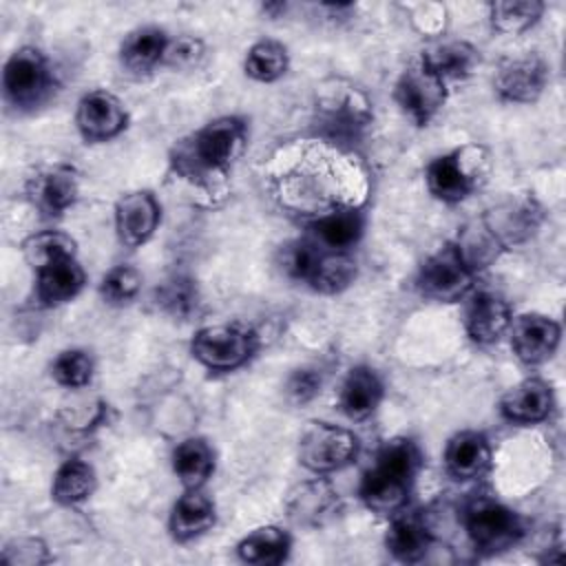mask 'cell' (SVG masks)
Returning <instances> with one entry per match:
<instances>
[{"label": "cell", "instance_id": "32", "mask_svg": "<svg viewBox=\"0 0 566 566\" xmlns=\"http://www.w3.org/2000/svg\"><path fill=\"white\" fill-rule=\"evenodd\" d=\"M155 303L161 312L175 318H188L197 312L199 287L190 276L175 274L155 290Z\"/></svg>", "mask_w": 566, "mask_h": 566}, {"label": "cell", "instance_id": "27", "mask_svg": "<svg viewBox=\"0 0 566 566\" xmlns=\"http://www.w3.org/2000/svg\"><path fill=\"white\" fill-rule=\"evenodd\" d=\"M172 471L184 489H201L214 471V451L206 438L181 440L172 451Z\"/></svg>", "mask_w": 566, "mask_h": 566}, {"label": "cell", "instance_id": "20", "mask_svg": "<svg viewBox=\"0 0 566 566\" xmlns=\"http://www.w3.org/2000/svg\"><path fill=\"white\" fill-rule=\"evenodd\" d=\"M382 396H385V385L376 374V369L367 365H358V367H352L349 374L345 376L338 391V405L349 420H365L378 409Z\"/></svg>", "mask_w": 566, "mask_h": 566}, {"label": "cell", "instance_id": "5", "mask_svg": "<svg viewBox=\"0 0 566 566\" xmlns=\"http://www.w3.org/2000/svg\"><path fill=\"white\" fill-rule=\"evenodd\" d=\"M462 522L471 544L484 555L502 553L524 535L520 515L491 495L473 497L464 509Z\"/></svg>", "mask_w": 566, "mask_h": 566}, {"label": "cell", "instance_id": "17", "mask_svg": "<svg viewBox=\"0 0 566 566\" xmlns=\"http://www.w3.org/2000/svg\"><path fill=\"white\" fill-rule=\"evenodd\" d=\"M444 469L455 480H475L491 467V444L482 431H458L444 447Z\"/></svg>", "mask_w": 566, "mask_h": 566}, {"label": "cell", "instance_id": "24", "mask_svg": "<svg viewBox=\"0 0 566 566\" xmlns=\"http://www.w3.org/2000/svg\"><path fill=\"white\" fill-rule=\"evenodd\" d=\"M369 124V113L352 97L329 102L321 108L316 128L334 144H354L363 137Z\"/></svg>", "mask_w": 566, "mask_h": 566}, {"label": "cell", "instance_id": "30", "mask_svg": "<svg viewBox=\"0 0 566 566\" xmlns=\"http://www.w3.org/2000/svg\"><path fill=\"white\" fill-rule=\"evenodd\" d=\"M22 254L24 261L38 272L40 268L66 259V256H75L77 243L71 234L60 232V230H42V232H33L22 241Z\"/></svg>", "mask_w": 566, "mask_h": 566}, {"label": "cell", "instance_id": "37", "mask_svg": "<svg viewBox=\"0 0 566 566\" xmlns=\"http://www.w3.org/2000/svg\"><path fill=\"white\" fill-rule=\"evenodd\" d=\"M0 559L2 564H9V566H35V564L51 562V555L46 553V544L42 539L15 537L4 544Z\"/></svg>", "mask_w": 566, "mask_h": 566}, {"label": "cell", "instance_id": "33", "mask_svg": "<svg viewBox=\"0 0 566 566\" xmlns=\"http://www.w3.org/2000/svg\"><path fill=\"white\" fill-rule=\"evenodd\" d=\"M336 495L325 482H312L298 486V493L290 497V515L301 524H318L336 502Z\"/></svg>", "mask_w": 566, "mask_h": 566}, {"label": "cell", "instance_id": "1", "mask_svg": "<svg viewBox=\"0 0 566 566\" xmlns=\"http://www.w3.org/2000/svg\"><path fill=\"white\" fill-rule=\"evenodd\" d=\"M420 467L422 453L411 438L387 440L363 473L358 486L363 504L378 515L400 513L413 491Z\"/></svg>", "mask_w": 566, "mask_h": 566}, {"label": "cell", "instance_id": "4", "mask_svg": "<svg viewBox=\"0 0 566 566\" xmlns=\"http://www.w3.org/2000/svg\"><path fill=\"white\" fill-rule=\"evenodd\" d=\"M55 73L49 57L35 46L15 49L2 69V95L9 106L31 113L46 104L55 91Z\"/></svg>", "mask_w": 566, "mask_h": 566}, {"label": "cell", "instance_id": "25", "mask_svg": "<svg viewBox=\"0 0 566 566\" xmlns=\"http://www.w3.org/2000/svg\"><path fill=\"white\" fill-rule=\"evenodd\" d=\"M365 232V217L358 210H334L312 223V239L332 250L349 252Z\"/></svg>", "mask_w": 566, "mask_h": 566}, {"label": "cell", "instance_id": "2", "mask_svg": "<svg viewBox=\"0 0 566 566\" xmlns=\"http://www.w3.org/2000/svg\"><path fill=\"white\" fill-rule=\"evenodd\" d=\"M245 142V119L237 115H223L208 122L179 146H175L170 161L177 172H181L190 181L203 184L212 177L226 175L232 161L241 155Z\"/></svg>", "mask_w": 566, "mask_h": 566}, {"label": "cell", "instance_id": "15", "mask_svg": "<svg viewBox=\"0 0 566 566\" xmlns=\"http://www.w3.org/2000/svg\"><path fill=\"white\" fill-rule=\"evenodd\" d=\"M427 190L444 203L464 201L478 186L475 172L464 159V150H453L429 161L424 170Z\"/></svg>", "mask_w": 566, "mask_h": 566}, {"label": "cell", "instance_id": "22", "mask_svg": "<svg viewBox=\"0 0 566 566\" xmlns=\"http://www.w3.org/2000/svg\"><path fill=\"white\" fill-rule=\"evenodd\" d=\"M214 520V502L201 489H186L170 511L168 531L177 542H190L210 531Z\"/></svg>", "mask_w": 566, "mask_h": 566}, {"label": "cell", "instance_id": "13", "mask_svg": "<svg viewBox=\"0 0 566 566\" xmlns=\"http://www.w3.org/2000/svg\"><path fill=\"white\" fill-rule=\"evenodd\" d=\"M548 82V66L537 55L506 60L495 75V91L502 99L515 104L535 102Z\"/></svg>", "mask_w": 566, "mask_h": 566}, {"label": "cell", "instance_id": "10", "mask_svg": "<svg viewBox=\"0 0 566 566\" xmlns=\"http://www.w3.org/2000/svg\"><path fill=\"white\" fill-rule=\"evenodd\" d=\"M511 349L524 365H542L559 347L562 327L555 318L537 312L517 314L509 325Z\"/></svg>", "mask_w": 566, "mask_h": 566}, {"label": "cell", "instance_id": "29", "mask_svg": "<svg viewBox=\"0 0 566 566\" xmlns=\"http://www.w3.org/2000/svg\"><path fill=\"white\" fill-rule=\"evenodd\" d=\"M95 486H97L95 469L80 458H71L57 467L51 484V495L62 506H75L88 500Z\"/></svg>", "mask_w": 566, "mask_h": 566}, {"label": "cell", "instance_id": "6", "mask_svg": "<svg viewBox=\"0 0 566 566\" xmlns=\"http://www.w3.org/2000/svg\"><path fill=\"white\" fill-rule=\"evenodd\" d=\"M475 270L464 259L455 241L429 254L416 274V290L431 301L453 303L473 292Z\"/></svg>", "mask_w": 566, "mask_h": 566}, {"label": "cell", "instance_id": "11", "mask_svg": "<svg viewBox=\"0 0 566 566\" xmlns=\"http://www.w3.org/2000/svg\"><path fill=\"white\" fill-rule=\"evenodd\" d=\"M128 124V113L117 95L104 88L88 91L77 102L75 126L84 142L99 144L117 137Z\"/></svg>", "mask_w": 566, "mask_h": 566}, {"label": "cell", "instance_id": "23", "mask_svg": "<svg viewBox=\"0 0 566 566\" xmlns=\"http://www.w3.org/2000/svg\"><path fill=\"white\" fill-rule=\"evenodd\" d=\"M168 33L159 27H137L133 29L119 46V62L128 73L144 75L164 62L168 46Z\"/></svg>", "mask_w": 566, "mask_h": 566}, {"label": "cell", "instance_id": "35", "mask_svg": "<svg viewBox=\"0 0 566 566\" xmlns=\"http://www.w3.org/2000/svg\"><path fill=\"white\" fill-rule=\"evenodd\" d=\"M93 358L84 349H64L55 356L51 365V376L57 385L69 389L86 387L93 378Z\"/></svg>", "mask_w": 566, "mask_h": 566}, {"label": "cell", "instance_id": "34", "mask_svg": "<svg viewBox=\"0 0 566 566\" xmlns=\"http://www.w3.org/2000/svg\"><path fill=\"white\" fill-rule=\"evenodd\" d=\"M491 24L500 33H522L531 29L542 11L544 2L539 0H506V2H493L491 7Z\"/></svg>", "mask_w": 566, "mask_h": 566}, {"label": "cell", "instance_id": "12", "mask_svg": "<svg viewBox=\"0 0 566 566\" xmlns=\"http://www.w3.org/2000/svg\"><path fill=\"white\" fill-rule=\"evenodd\" d=\"M159 219L161 206L150 190L126 192L115 203V230L126 248L144 245L155 234Z\"/></svg>", "mask_w": 566, "mask_h": 566}, {"label": "cell", "instance_id": "31", "mask_svg": "<svg viewBox=\"0 0 566 566\" xmlns=\"http://www.w3.org/2000/svg\"><path fill=\"white\" fill-rule=\"evenodd\" d=\"M290 66L287 49L276 40H259L245 53V75L256 82H276Z\"/></svg>", "mask_w": 566, "mask_h": 566}, {"label": "cell", "instance_id": "26", "mask_svg": "<svg viewBox=\"0 0 566 566\" xmlns=\"http://www.w3.org/2000/svg\"><path fill=\"white\" fill-rule=\"evenodd\" d=\"M420 62L433 71L440 80H462L467 77L475 64L480 62V51L462 40H449V42H436L427 51H422Z\"/></svg>", "mask_w": 566, "mask_h": 566}, {"label": "cell", "instance_id": "38", "mask_svg": "<svg viewBox=\"0 0 566 566\" xmlns=\"http://www.w3.org/2000/svg\"><path fill=\"white\" fill-rule=\"evenodd\" d=\"M323 387V374L316 367H298L287 376L285 394L294 405H305L318 396Z\"/></svg>", "mask_w": 566, "mask_h": 566}, {"label": "cell", "instance_id": "28", "mask_svg": "<svg viewBox=\"0 0 566 566\" xmlns=\"http://www.w3.org/2000/svg\"><path fill=\"white\" fill-rule=\"evenodd\" d=\"M292 539L290 535L279 526H259L252 528L248 535H243L237 544V555L241 562L248 564H281L290 555Z\"/></svg>", "mask_w": 566, "mask_h": 566}, {"label": "cell", "instance_id": "36", "mask_svg": "<svg viewBox=\"0 0 566 566\" xmlns=\"http://www.w3.org/2000/svg\"><path fill=\"white\" fill-rule=\"evenodd\" d=\"M142 287V274L133 265H115L111 268L102 283H99V296L108 305H128Z\"/></svg>", "mask_w": 566, "mask_h": 566}, {"label": "cell", "instance_id": "21", "mask_svg": "<svg viewBox=\"0 0 566 566\" xmlns=\"http://www.w3.org/2000/svg\"><path fill=\"white\" fill-rule=\"evenodd\" d=\"M433 535L427 522L416 513H396L385 533V546L398 562H420L431 548Z\"/></svg>", "mask_w": 566, "mask_h": 566}, {"label": "cell", "instance_id": "14", "mask_svg": "<svg viewBox=\"0 0 566 566\" xmlns=\"http://www.w3.org/2000/svg\"><path fill=\"white\" fill-rule=\"evenodd\" d=\"M511 318V307L500 294L489 290H475L469 294L464 307V329L473 343L491 345L500 340V336L509 329Z\"/></svg>", "mask_w": 566, "mask_h": 566}, {"label": "cell", "instance_id": "3", "mask_svg": "<svg viewBox=\"0 0 566 566\" xmlns=\"http://www.w3.org/2000/svg\"><path fill=\"white\" fill-rule=\"evenodd\" d=\"M281 270L321 294H336L356 279V263L347 252H332L314 239H296L279 252Z\"/></svg>", "mask_w": 566, "mask_h": 566}, {"label": "cell", "instance_id": "19", "mask_svg": "<svg viewBox=\"0 0 566 566\" xmlns=\"http://www.w3.org/2000/svg\"><path fill=\"white\" fill-rule=\"evenodd\" d=\"M80 192L77 172L71 166H53L42 170L29 184V195L40 212L46 217H57L69 210Z\"/></svg>", "mask_w": 566, "mask_h": 566}, {"label": "cell", "instance_id": "8", "mask_svg": "<svg viewBox=\"0 0 566 566\" xmlns=\"http://www.w3.org/2000/svg\"><path fill=\"white\" fill-rule=\"evenodd\" d=\"M356 453V433L329 422H312L298 440V460L312 473L338 471L347 467Z\"/></svg>", "mask_w": 566, "mask_h": 566}, {"label": "cell", "instance_id": "7", "mask_svg": "<svg viewBox=\"0 0 566 566\" xmlns=\"http://www.w3.org/2000/svg\"><path fill=\"white\" fill-rule=\"evenodd\" d=\"M256 345L259 338L248 325L221 323L201 327L190 343V354L212 371H232L252 358Z\"/></svg>", "mask_w": 566, "mask_h": 566}, {"label": "cell", "instance_id": "16", "mask_svg": "<svg viewBox=\"0 0 566 566\" xmlns=\"http://www.w3.org/2000/svg\"><path fill=\"white\" fill-rule=\"evenodd\" d=\"M553 407V387L544 378H524L500 400L502 416L513 424H537L551 416Z\"/></svg>", "mask_w": 566, "mask_h": 566}, {"label": "cell", "instance_id": "18", "mask_svg": "<svg viewBox=\"0 0 566 566\" xmlns=\"http://www.w3.org/2000/svg\"><path fill=\"white\" fill-rule=\"evenodd\" d=\"M35 274V301L42 307H57L62 303H69L82 292L86 283L84 268L77 263L75 256L53 261L40 268Z\"/></svg>", "mask_w": 566, "mask_h": 566}, {"label": "cell", "instance_id": "9", "mask_svg": "<svg viewBox=\"0 0 566 566\" xmlns=\"http://www.w3.org/2000/svg\"><path fill=\"white\" fill-rule=\"evenodd\" d=\"M394 99L413 124L427 126L444 106L447 82L418 62L400 73L394 86Z\"/></svg>", "mask_w": 566, "mask_h": 566}, {"label": "cell", "instance_id": "39", "mask_svg": "<svg viewBox=\"0 0 566 566\" xmlns=\"http://www.w3.org/2000/svg\"><path fill=\"white\" fill-rule=\"evenodd\" d=\"M203 53H206V49H203V42L199 38L179 35L175 40H168L161 64L172 66V69H190V66H197L201 62Z\"/></svg>", "mask_w": 566, "mask_h": 566}]
</instances>
